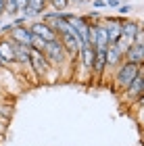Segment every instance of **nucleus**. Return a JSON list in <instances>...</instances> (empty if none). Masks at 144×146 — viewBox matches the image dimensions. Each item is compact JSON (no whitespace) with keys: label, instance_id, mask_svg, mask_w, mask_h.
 <instances>
[{"label":"nucleus","instance_id":"obj_1","mask_svg":"<svg viewBox=\"0 0 144 146\" xmlns=\"http://www.w3.org/2000/svg\"><path fill=\"white\" fill-rule=\"evenodd\" d=\"M140 73V65H134V63H127L123 61L119 67H115V73H113V82H115V90L121 92L125 90L129 84H132V79Z\"/></svg>","mask_w":144,"mask_h":146},{"label":"nucleus","instance_id":"obj_2","mask_svg":"<svg viewBox=\"0 0 144 146\" xmlns=\"http://www.w3.org/2000/svg\"><path fill=\"white\" fill-rule=\"evenodd\" d=\"M42 54L46 56V61L52 65V67H61V65H65L67 61H73V58H69L67 50H65V46L61 44V40H54V42H46V46H44Z\"/></svg>","mask_w":144,"mask_h":146},{"label":"nucleus","instance_id":"obj_3","mask_svg":"<svg viewBox=\"0 0 144 146\" xmlns=\"http://www.w3.org/2000/svg\"><path fill=\"white\" fill-rule=\"evenodd\" d=\"M29 65H31V69H34L38 79H46V75L52 69V65L46 61V56L40 50H34V48H31V54H29Z\"/></svg>","mask_w":144,"mask_h":146},{"label":"nucleus","instance_id":"obj_4","mask_svg":"<svg viewBox=\"0 0 144 146\" xmlns=\"http://www.w3.org/2000/svg\"><path fill=\"white\" fill-rule=\"evenodd\" d=\"M27 27H29V31H31L34 36L42 38V40H46V42H54V40H58L56 31L52 29L48 23H44L42 19H40V21H31V23L27 25Z\"/></svg>","mask_w":144,"mask_h":146},{"label":"nucleus","instance_id":"obj_5","mask_svg":"<svg viewBox=\"0 0 144 146\" xmlns=\"http://www.w3.org/2000/svg\"><path fill=\"white\" fill-rule=\"evenodd\" d=\"M90 44H92L94 48H107V46H109L107 29H104V25L100 21L90 25Z\"/></svg>","mask_w":144,"mask_h":146},{"label":"nucleus","instance_id":"obj_6","mask_svg":"<svg viewBox=\"0 0 144 146\" xmlns=\"http://www.w3.org/2000/svg\"><path fill=\"white\" fill-rule=\"evenodd\" d=\"M31 38H34V34L29 31L27 25H13L9 31V40H13L17 44H25L29 48H31Z\"/></svg>","mask_w":144,"mask_h":146},{"label":"nucleus","instance_id":"obj_7","mask_svg":"<svg viewBox=\"0 0 144 146\" xmlns=\"http://www.w3.org/2000/svg\"><path fill=\"white\" fill-rule=\"evenodd\" d=\"M94 56H96V48L92 44H82L80 52H77V61L86 71H92V65H94Z\"/></svg>","mask_w":144,"mask_h":146},{"label":"nucleus","instance_id":"obj_8","mask_svg":"<svg viewBox=\"0 0 144 146\" xmlns=\"http://www.w3.org/2000/svg\"><path fill=\"white\" fill-rule=\"evenodd\" d=\"M142 86H144V75L138 73V75L132 79V84L125 88V98H127L129 102H136L142 96Z\"/></svg>","mask_w":144,"mask_h":146},{"label":"nucleus","instance_id":"obj_9","mask_svg":"<svg viewBox=\"0 0 144 146\" xmlns=\"http://www.w3.org/2000/svg\"><path fill=\"white\" fill-rule=\"evenodd\" d=\"M0 58L4 61L6 67L17 65L15 63V48H13V42L9 38H0Z\"/></svg>","mask_w":144,"mask_h":146},{"label":"nucleus","instance_id":"obj_10","mask_svg":"<svg viewBox=\"0 0 144 146\" xmlns=\"http://www.w3.org/2000/svg\"><path fill=\"white\" fill-rule=\"evenodd\" d=\"M123 61L134 63V65H142L144 63V46L142 44H132L123 54Z\"/></svg>","mask_w":144,"mask_h":146},{"label":"nucleus","instance_id":"obj_11","mask_svg":"<svg viewBox=\"0 0 144 146\" xmlns=\"http://www.w3.org/2000/svg\"><path fill=\"white\" fill-rule=\"evenodd\" d=\"M104 71H107V48H96V56H94L92 73L100 77Z\"/></svg>","mask_w":144,"mask_h":146},{"label":"nucleus","instance_id":"obj_12","mask_svg":"<svg viewBox=\"0 0 144 146\" xmlns=\"http://www.w3.org/2000/svg\"><path fill=\"white\" fill-rule=\"evenodd\" d=\"M123 63V52L117 48V44L107 46V67H119Z\"/></svg>","mask_w":144,"mask_h":146},{"label":"nucleus","instance_id":"obj_13","mask_svg":"<svg viewBox=\"0 0 144 146\" xmlns=\"http://www.w3.org/2000/svg\"><path fill=\"white\" fill-rule=\"evenodd\" d=\"M11 42H13V40H11ZM13 48H15V63L17 65H29V54H31L29 46L13 42Z\"/></svg>","mask_w":144,"mask_h":146},{"label":"nucleus","instance_id":"obj_14","mask_svg":"<svg viewBox=\"0 0 144 146\" xmlns=\"http://www.w3.org/2000/svg\"><path fill=\"white\" fill-rule=\"evenodd\" d=\"M140 29V23L138 21H129V19H123L121 23V36H127V38H136V34H138Z\"/></svg>","mask_w":144,"mask_h":146},{"label":"nucleus","instance_id":"obj_15","mask_svg":"<svg viewBox=\"0 0 144 146\" xmlns=\"http://www.w3.org/2000/svg\"><path fill=\"white\" fill-rule=\"evenodd\" d=\"M48 6H52L56 13H61V11H67V6H69V0H50Z\"/></svg>","mask_w":144,"mask_h":146},{"label":"nucleus","instance_id":"obj_16","mask_svg":"<svg viewBox=\"0 0 144 146\" xmlns=\"http://www.w3.org/2000/svg\"><path fill=\"white\" fill-rule=\"evenodd\" d=\"M44 46H46V40H42V38H38V36H34L31 38V48L34 50H44Z\"/></svg>","mask_w":144,"mask_h":146},{"label":"nucleus","instance_id":"obj_17","mask_svg":"<svg viewBox=\"0 0 144 146\" xmlns=\"http://www.w3.org/2000/svg\"><path fill=\"white\" fill-rule=\"evenodd\" d=\"M134 44H142L144 46V27L138 29V34H136V38H134Z\"/></svg>","mask_w":144,"mask_h":146},{"label":"nucleus","instance_id":"obj_18","mask_svg":"<svg viewBox=\"0 0 144 146\" xmlns=\"http://www.w3.org/2000/svg\"><path fill=\"white\" fill-rule=\"evenodd\" d=\"M90 2H92V9H107L104 0H90Z\"/></svg>","mask_w":144,"mask_h":146},{"label":"nucleus","instance_id":"obj_19","mask_svg":"<svg viewBox=\"0 0 144 146\" xmlns=\"http://www.w3.org/2000/svg\"><path fill=\"white\" fill-rule=\"evenodd\" d=\"M117 11H119L121 15H127V13L132 11V6H129V4H119V6H117Z\"/></svg>","mask_w":144,"mask_h":146},{"label":"nucleus","instance_id":"obj_20","mask_svg":"<svg viewBox=\"0 0 144 146\" xmlns=\"http://www.w3.org/2000/svg\"><path fill=\"white\" fill-rule=\"evenodd\" d=\"M104 2H107V6H109V9H117V6L121 4L119 0H104Z\"/></svg>","mask_w":144,"mask_h":146},{"label":"nucleus","instance_id":"obj_21","mask_svg":"<svg viewBox=\"0 0 144 146\" xmlns=\"http://www.w3.org/2000/svg\"><path fill=\"white\" fill-rule=\"evenodd\" d=\"M134 104H136V107H140V109H144V94H142V96H140V98H138V100H136Z\"/></svg>","mask_w":144,"mask_h":146},{"label":"nucleus","instance_id":"obj_22","mask_svg":"<svg viewBox=\"0 0 144 146\" xmlns=\"http://www.w3.org/2000/svg\"><path fill=\"white\" fill-rule=\"evenodd\" d=\"M0 69H9V67L4 65V61H2V58H0Z\"/></svg>","mask_w":144,"mask_h":146},{"label":"nucleus","instance_id":"obj_23","mask_svg":"<svg viewBox=\"0 0 144 146\" xmlns=\"http://www.w3.org/2000/svg\"><path fill=\"white\" fill-rule=\"evenodd\" d=\"M71 2H75V4H82L84 0H69V4H71Z\"/></svg>","mask_w":144,"mask_h":146},{"label":"nucleus","instance_id":"obj_24","mask_svg":"<svg viewBox=\"0 0 144 146\" xmlns=\"http://www.w3.org/2000/svg\"><path fill=\"white\" fill-rule=\"evenodd\" d=\"M46 2H50V0H46Z\"/></svg>","mask_w":144,"mask_h":146},{"label":"nucleus","instance_id":"obj_25","mask_svg":"<svg viewBox=\"0 0 144 146\" xmlns=\"http://www.w3.org/2000/svg\"><path fill=\"white\" fill-rule=\"evenodd\" d=\"M0 140H2V138H0Z\"/></svg>","mask_w":144,"mask_h":146},{"label":"nucleus","instance_id":"obj_26","mask_svg":"<svg viewBox=\"0 0 144 146\" xmlns=\"http://www.w3.org/2000/svg\"><path fill=\"white\" fill-rule=\"evenodd\" d=\"M88 2H90V0H88Z\"/></svg>","mask_w":144,"mask_h":146}]
</instances>
